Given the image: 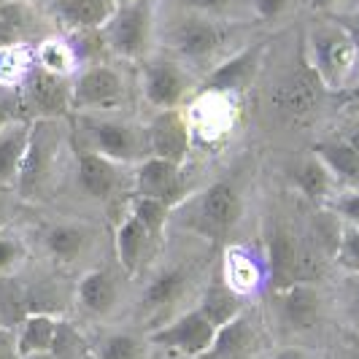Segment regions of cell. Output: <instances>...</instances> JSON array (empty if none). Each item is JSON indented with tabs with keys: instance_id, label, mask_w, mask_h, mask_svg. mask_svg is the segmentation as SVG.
Wrapping results in <instances>:
<instances>
[{
	"instance_id": "9a60e30c",
	"label": "cell",
	"mask_w": 359,
	"mask_h": 359,
	"mask_svg": "<svg viewBox=\"0 0 359 359\" xmlns=\"http://www.w3.org/2000/svg\"><path fill=\"white\" fill-rule=\"evenodd\" d=\"M308 62L319 73L322 84L332 95H343L348 87H354V76L359 65V46L351 33L341 22H316L308 27L306 38Z\"/></svg>"
},
{
	"instance_id": "f5cc1de1",
	"label": "cell",
	"mask_w": 359,
	"mask_h": 359,
	"mask_svg": "<svg viewBox=\"0 0 359 359\" xmlns=\"http://www.w3.org/2000/svg\"><path fill=\"white\" fill-rule=\"evenodd\" d=\"M33 3H41V0H33ZM43 3H46V0H43Z\"/></svg>"
},
{
	"instance_id": "816d5d0a",
	"label": "cell",
	"mask_w": 359,
	"mask_h": 359,
	"mask_svg": "<svg viewBox=\"0 0 359 359\" xmlns=\"http://www.w3.org/2000/svg\"><path fill=\"white\" fill-rule=\"evenodd\" d=\"M0 324H6V319H3V313H0Z\"/></svg>"
},
{
	"instance_id": "7a4b0ae2",
	"label": "cell",
	"mask_w": 359,
	"mask_h": 359,
	"mask_svg": "<svg viewBox=\"0 0 359 359\" xmlns=\"http://www.w3.org/2000/svg\"><path fill=\"white\" fill-rule=\"evenodd\" d=\"M254 219L252 184L243 170H222L173 205L170 230L200 238L216 249L246 241Z\"/></svg>"
},
{
	"instance_id": "ba28073f",
	"label": "cell",
	"mask_w": 359,
	"mask_h": 359,
	"mask_svg": "<svg viewBox=\"0 0 359 359\" xmlns=\"http://www.w3.org/2000/svg\"><path fill=\"white\" fill-rule=\"evenodd\" d=\"M130 195H133V168L108 160L103 154L76 149L68 184L57 203L71 200L73 205H84L90 219H97L111 227V222L122 214Z\"/></svg>"
},
{
	"instance_id": "d4e9b609",
	"label": "cell",
	"mask_w": 359,
	"mask_h": 359,
	"mask_svg": "<svg viewBox=\"0 0 359 359\" xmlns=\"http://www.w3.org/2000/svg\"><path fill=\"white\" fill-rule=\"evenodd\" d=\"M116 6L119 0H46L43 11L54 25V30L84 33V30H100L116 11Z\"/></svg>"
},
{
	"instance_id": "d6986e66",
	"label": "cell",
	"mask_w": 359,
	"mask_h": 359,
	"mask_svg": "<svg viewBox=\"0 0 359 359\" xmlns=\"http://www.w3.org/2000/svg\"><path fill=\"white\" fill-rule=\"evenodd\" d=\"M162 243L157 235H151L135 216L122 208V214L111 222V249H114V262L127 278L135 284L146 270L151 268V262L162 252Z\"/></svg>"
},
{
	"instance_id": "74e56055",
	"label": "cell",
	"mask_w": 359,
	"mask_h": 359,
	"mask_svg": "<svg viewBox=\"0 0 359 359\" xmlns=\"http://www.w3.org/2000/svg\"><path fill=\"white\" fill-rule=\"evenodd\" d=\"M252 3L254 27H276L284 25L294 11L300 0H249Z\"/></svg>"
},
{
	"instance_id": "d6a6232c",
	"label": "cell",
	"mask_w": 359,
	"mask_h": 359,
	"mask_svg": "<svg viewBox=\"0 0 359 359\" xmlns=\"http://www.w3.org/2000/svg\"><path fill=\"white\" fill-rule=\"evenodd\" d=\"M54 359H92V330L76 316H60L52 343Z\"/></svg>"
},
{
	"instance_id": "db71d44e",
	"label": "cell",
	"mask_w": 359,
	"mask_h": 359,
	"mask_svg": "<svg viewBox=\"0 0 359 359\" xmlns=\"http://www.w3.org/2000/svg\"><path fill=\"white\" fill-rule=\"evenodd\" d=\"M119 3H125V0H119Z\"/></svg>"
},
{
	"instance_id": "cb8c5ba5",
	"label": "cell",
	"mask_w": 359,
	"mask_h": 359,
	"mask_svg": "<svg viewBox=\"0 0 359 359\" xmlns=\"http://www.w3.org/2000/svg\"><path fill=\"white\" fill-rule=\"evenodd\" d=\"M219 270L224 276V281L243 294L246 300L259 303L262 294L268 292V270L265 259L257 246H249L246 241H238L233 246L219 252Z\"/></svg>"
},
{
	"instance_id": "4fadbf2b",
	"label": "cell",
	"mask_w": 359,
	"mask_h": 359,
	"mask_svg": "<svg viewBox=\"0 0 359 359\" xmlns=\"http://www.w3.org/2000/svg\"><path fill=\"white\" fill-rule=\"evenodd\" d=\"M135 84H138L141 111L154 114V111L189 106L200 92V76L173 54L157 49L144 62L135 65Z\"/></svg>"
},
{
	"instance_id": "7402d4cb",
	"label": "cell",
	"mask_w": 359,
	"mask_h": 359,
	"mask_svg": "<svg viewBox=\"0 0 359 359\" xmlns=\"http://www.w3.org/2000/svg\"><path fill=\"white\" fill-rule=\"evenodd\" d=\"M198 184L192 181V165H181L162 157H146L133 168V195L179 205Z\"/></svg>"
},
{
	"instance_id": "83f0119b",
	"label": "cell",
	"mask_w": 359,
	"mask_h": 359,
	"mask_svg": "<svg viewBox=\"0 0 359 359\" xmlns=\"http://www.w3.org/2000/svg\"><path fill=\"white\" fill-rule=\"evenodd\" d=\"M33 119H14L0 130V192H17L19 168L30 144Z\"/></svg>"
},
{
	"instance_id": "f907efd6",
	"label": "cell",
	"mask_w": 359,
	"mask_h": 359,
	"mask_svg": "<svg viewBox=\"0 0 359 359\" xmlns=\"http://www.w3.org/2000/svg\"><path fill=\"white\" fill-rule=\"evenodd\" d=\"M6 3H8V0H0V8H3V6H6Z\"/></svg>"
},
{
	"instance_id": "f35d334b",
	"label": "cell",
	"mask_w": 359,
	"mask_h": 359,
	"mask_svg": "<svg viewBox=\"0 0 359 359\" xmlns=\"http://www.w3.org/2000/svg\"><path fill=\"white\" fill-rule=\"evenodd\" d=\"M332 268H338L341 273H359V227H343Z\"/></svg>"
},
{
	"instance_id": "8992f818",
	"label": "cell",
	"mask_w": 359,
	"mask_h": 359,
	"mask_svg": "<svg viewBox=\"0 0 359 359\" xmlns=\"http://www.w3.org/2000/svg\"><path fill=\"white\" fill-rule=\"evenodd\" d=\"M257 249L268 270V292L287 289L300 281H322L332 262L324 257L306 233L303 219L265 208L257 216Z\"/></svg>"
},
{
	"instance_id": "2e32d148",
	"label": "cell",
	"mask_w": 359,
	"mask_h": 359,
	"mask_svg": "<svg viewBox=\"0 0 359 359\" xmlns=\"http://www.w3.org/2000/svg\"><path fill=\"white\" fill-rule=\"evenodd\" d=\"M73 76H60L41 65H33L22 79L14 97L25 119H68L73 114Z\"/></svg>"
},
{
	"instance_id": "52a82bcc",
	"label": "cell",
	"mask_w": 359,
	"mask_h": 359,
	"mask_svg": "<svg viewBox=\"0 0 359 359\" xmlns=\"http://www.w3.org/2000/svg\"><path fill=\"white\" fill-rule=\"evenodd\" d=\"M68 119H33L30 144L14 192L25 208H49L62 198L76 154Z\"/></svg>"
},
{
	"instance_id": "5b68a950",
	"label": "cell",
	"mask_w": 359,
	"mask_h": 359,
	"mask_svg": "<svg viewBox=\"0 0 359 359\" xmlns=\"http://www.w3.org/2000/svg\"><path fill=\"white\" fill-rule=\"evenodd\" d=\"M22 222L30 235L38 262L65 276L76 278L81 270L114 259L111 227L97 219L54 208L49 214H38Z\"/></svg>"
},
{
	"instance_id": "603a6c76",
	"label": "cell",
	"mask_w": 359,
	"mask_h": 359,
	"mask_svg": "<svg viewBox=\"0 0 359 359\" xmlns=\"http://www.w3.org/2000/svg\"><path fill=\"white\" fill-rule=\"evenodd\" d=\"M284 179H287L289 192H294L306 205H327V200L341 189L332 170L311 146L289 154L284 162Z\"/></svg>"
},
{
	"instance_id": "484cf974",
	"label": "cell",
	"mask_w": 359,
	"mask_h": 359,
	"mask_svg": "<svg viewBox=\"0 0 359 359\" xmlns=\"http://www.w3.org/2000/svg\"><path fill=\"white\" fill-rule=\"evenodd\" d=\"M154 348L141 327L130 322L92 330V359H154Z\"/></svg>"
},
{
	"instance_id": "ab89813d",
	"label": "cell",
	"mask_w": 359,
	"mask_h": 359,
	"mask_svg": "<svg viewBox=\"0 0 359 359\" xmlns=\"http://www.w3.org/2000/svg\"><path fill=\"white\" fill-rule=\"evenodd\" d=\"M327 208L348 227H359V189L341 187L332 198L327 200Z\"/></svg>"
},
{
	"instance_id": "f6af8a7d",
	"label": "cell",
	"mask_w": 359,
	"mask_h": 359,
	"mask_svg": "<svg viewBox=\"0 0 359 359\" xmlns=\"http://www.w3.org/2000/svg\"><path fill=\"white\" fill-rule=\"evenodd\" d=\"M341 0H308V8L316 11V14H324V11H332Z\"/></svg>"
},
{
	"instance_id": "5bb4252c",
	"label": "cell",
	"mask_w": 359,
	"mask_h": 359,
	"mask_svg": "<svg viewBox=\"0 0 359 359\" xmlns=\"http://www.w3.org/2000/svg\"><path fill=\"white\" fill-rule=\"evenodd\" d=\"M157 30L160 0H125L100 27V36L106 41V52L111 60L135 68L151 52H157Z\"/></svg>"
},
{
	"instance_id": "277c9868",
	"label": "cell",
	"mask_w": 359,
	"mask_h": 359,
	"mask_svg": "<svg viewBox=\"0 0 359 359\" xmlns=\"http://www.w3.org/2000/svg\"><path fill=\"white\" fill-rule=\"evenodd\" d=\"M254 30H257L254 25L224 22V19L205 17L198 11L162 6L160 0L157 49L173 54L187 68H192L200 76V81L219 62H224L243 43H249Z\"/></svg>"
},
{
	"instance_id": "ac0fdd59",
	"label": "cell",
	"mask_w": 359,
	"mask_h": 359,
	"mask_svg": "<svg viewBox=\"0 0 359 359\" xmlns=\"http://www.w3.org/2000/svg\"><path fill=\"white\" fill-rule=\"evenodd\" d=\"M273 348L268 324L262 319L259 303L246 308L230 324L216 330L211 351L203 359H265Z\"/></svg>"
},
{
	"instance_id": "ee69618b",
	"label": "cell",
	"mask_w": 359,
	"mask_h": 359,
	"mask_svg": "<svg viewBox=\"0 0 359 359\" xmlns=\"http://www.w3.org/2000/svg\"><path fill=\"white\" fill-rule=\"evenodd\" d=\"M19 208H25V205L17 200V195H11V192H0V224L14 222V219L19 216Z\"/></svg>"
},
{
	"instance_id": "9c48e42d",
	"label": "cell",
	"mask_w": 359,
	"mask_h": 359,
	"mask_svg": "<svg viewBox=\"0 0 359 359\" xmlns=\"http://www.w3.org/2000/svg\"><path fill=\"white\" fill-rule=\"evenodd\" d=\"M68 122L76 149L103 154L127 168L149 157L144 111H73Z\"/></svg>"
},
{
	"instance_id": "e0dca14e",
	"label": "cell",
	"mask_w": 359,
	"mask_h": 359,
	"mask_svg": "<svg viewBox=\"0 0 359 359\" xmlns=\"http://www.w3.org/2000/svg\"><path fill=\"white\" fill-rule=\"evenodd\" d=\"M268 54H270V38H252L238 52L230 54L224 62H219L208 76H203L200 90L222 92V95H233V97L252 95L254 87L262 79Z\"/></svg>"
},
{
	"instance_id": "44dd1931",
	"label": "cell",
	"mask_w": 359,
	"mask_h": 359,
	"mask_svg": "<svg viewBox=\"0 0 359 359\" xmlns=\"http://www.w3.org/2000/svg\"><path fill=\"white\" fill-rule=\"evenodd\" d=\"M146 141L149 157H162L181 165L195 160V133L187 108H168L146 114Z\"/></svg>"
},
{
	"instance_id": "7bdbcfd3",
	"label": "cell",
	"mask_w": 359,
	"mask_h": 359,
	"mask_svg": "<svg viewBox=\"0 0 359 359\" xmlns=\"http://www.w3.org/2000/svg\"><path fill=\"white\" fill-rule=\"evenodd\" d=\"M332 133H335L341 141H346L354 151H359V111H354L351 116L341 119V125L335 127Z\"/></svg>"
},
{
	"instance_id": "8fae6325",
	"label": "cell",
	"mask_w": 359,
	"mask_h": 359,
	"mask_svg": "<svg viewBox=\"0 0 359 359\" xmlns=\"http://www.w3.org/2000/svg\"><path fill=\"white\" fill-rule=\"evenodd\" d=\"M262 319L268 324L273 343H306L327 316V292L322 281H300L287 289L265 292L259 300Z\"/></svg>"
},
{
	"instance_id": "4dcf8cb0",
	"label": "cell",
	"mask_w": 359,
	"mask_h": 359,
	"mask_svg": "<svg viewBox=\"0 0 359 359\" xmlns=\"http://www.w3.org/2000/svg\"><path fill=\"white\" fill-rule=\"evenodd\" d=\"M57 322H60V316H52V313H25L14 324L19 335V351H22V357L49 354L54 335H57Z\"/></svg>"
},
{
	"instance_id": "c3c4849f",
	"label": "cell",
	"mask_w": 359,
	"mask_h": 359,
	"mask_svg": "<svg viewBox=\"0 0 359 359\" xmlns=\"http://www.w3.org/2000/svg\"><path fill=\"white\" fill-rule=\"evenodd\" d=\"M25 359H54V357L52 351H49V354H33V357H25Z\"/></svg>"
},
{
	"instance_id": "b9f144b4",
	"label": "cell",
	"mask_w": 359,
	"mask_h": 359,
	"mask_svg": "<svg viewBox=\"0 0 359 359\" xmlns=\"http://www.w3.org/2000/svg\"><path fill=\"white\" fill-rule=\"evenodd\" d=\"M0 359H25L19 351V335L14 324H0Z\"/></svg>"
},
{
	"instance_id": "e575fe53",
	"label": "cell",
	"mask_w": 359,
	"mask_h": 359,
	"mask_svg": "<svg viewBox=\"0 0 359 359\" xmlns=\"http://www.w3.org/2000/svg\"><path fill=\"white\" fill-rule=\"evenodd\" d=\"M127 211L135 216L149 233L157 235L160 241L168 238L173 205H168V203L154 200V198H144V195H130V198H127Z\"/></svg>"
},
{
	"instance_id": "7dc6e473",
	"label": "cell",
	"mask_w": 359,
	"mask_h": 359,
	"mask_svg": "<svg viewBox=\"0 0 359 359\" xmlns=\"http://www.w3.org/2000/svg\"><path fill=\"white\" fill-rule=\"evenodd\" d=\"M341 25L348 30V33H351V38L357 41V46H359V14L354 19H348V22H341Z\"/></svg>"
},
{
	"instance_id": "836d02e7",
	"label": "cell",
	"mask_w": 359,
	"mask_h": 359,
	"mask_svg": "<svg viewBox=\"0 0 359 359\" xmlns=\"http://www.w3.org/2000/svg\"><path fill=\"white\" fill-rule=\"evenodd\" d=\"M36 65V43H14L0 49V90L14 92Z\"/></svg>"
},
{
	"instance_id": "d590c367",
	"label": "cell",
	"mask_w": 359,
	"mask_h": 359,
	"mask_svg": "<svg viewBox=\"0 0 359 359\" xmlns=\"http://www.w3.org/2000/svg\"><path fill=\"white\" fill-rule=\"evenodd\" d=\"M170 6L187 8V11H198L205 17L224 19V22H252V3L249 0H170Z\"/></svg>"
},
{
	"instance_id": "8d00e7d4",
	"label": "cell",
	"mask_w": 359,
	"mask_h": 359,
	"mask_svg": "<svg viewBox=\"0 0 359 359\" xmlns=\"http://www.w3.org/2000/svg\"><path fill=\"white\" fill-rule=\"evenodd\" d=\"M335 303H338L341 322L359 335V273H343L335 292Z\"/></svg>"
},
{
	"instance_id": "f1b7e54d",
	"label": "cell",
	"mask_w": 359,
	"mask_h": 359,
	"mask_svg": "<svg viewBox=\"0 0 359 359\" xmlns=\"http://www.w3.org/2000/svg\"><path fill=\"white\" fill-rule=\"evenodd\" d=\"M36 262V252L30 243V235L25 230V222L14 219L0 224V284L19 278L25 270Z\"/></svg>"
},
{
	"instance_id": "30bf717a",
	"label": "cell",
	"mask_w": 359,
	"mask_h": 359,
	"mask_svg": "<svg viewBox=\"0 0 359 359\" xmlns=\"http://www.w3.org/2000/svg\"><path fill=\"white\" fill-rule=\"evenodd\" d=\"M133 300V281L119 270L114 259L92 265L73 278V308L76 316L90 330L106 324L127 322Z\"/></svg>"
},
{
	"instance_id": "4316f807",
	"label": "cell",
	"mask_w": 359,
	"mask_h": 359,
	"mask_svg": "<svg viewBox=\"0 0 359 359\" xmlns=\"http://www.w3.org/2000/svg\"><path fill=\"white\" fill-rule=\"evenodd\" d=\"M252 306H254L252 300H246L243 294H238V292L224 281L219 265H216V270L211 273L208 284L203 287L198 303H195V308H198L208 322L214 324L216 330L224 327V324H230L235 316H241L246 308H252Z\"/></svg>"
},
{
	"instance_id": "7c38bea8",
	"label": "cell",
	"mask_w": 359,
	"mask_h": 359,
	"mask_svg": "<svg viewBox=\"0 0 359 359\" xmlns=\"http://www.w3.org/2000/svg\"><path fill=\"white\" fill-rule=\"evenodd\" d=\"M71 95L73 111H141L135 68L111 57L73 73Z\"/></svg>"
},
{
	"instance_id": "60d3db41",
	"label": "cell",
	"mask_w": 359,
	"mask_h": 359,
	"mask_svg": "<svg viewBox=\"0 0 359 359\" xmlns=\"http://www.w3.org/2000/svg\"><path fill=\"white\" fill-rule=\"evenodd\" d=\"M265 359H324L313 346L308 343H273Z\"/></svg>"
},
{
	"instance_id": "1f68e13d",
	"label": "cell",
	"mask_w": 359,
	"mask_h": 359,
	"mask_svg": "<svg viewBox=\"0 0 359 359\" xmlns=\"http://www.w3.org/2000/svg\"><path fill=\"white\" fill-rule=\"evenodd\" d=\"M36 65H41V68H46V71L52 73H60V76H73L81 68L71 38L65 36V33H60V30L43 36L36 43Z\"/></svg>"
},
{
	"instance_id": "6da1fadb",
	"label": "cell",
	"mask_w": 359,
	"mask_h": 359,
	"mask_svg": "<svg viewBox=\"0 0 359 359\" xmlns=\"http://www.w3.org/2000/svg\"><path fill=\"white\" fill-rule=\"evenodd\" d=\"M219 252L222 249L200 238L170 230L151 268L133 284L127 322L151 332L195 308L200 292L219 265Z\"/></svg>"
},
{
	"instance_id": "ffe728a7",
	"label": "cell",
	"mask_w": 359,
	"mask_h": 359,
	"mask_svg": "<svg viewBox=\"0 0 359 359\" xmlns=\"http://www.w3.org/2000/svg\"><path fill=\"white\" fill-rule=\"evenodd\" d=\"M149 343L157 354H170V357H187V359H203L216 338V327L198 308L184 311L181 316L165 322L162 327L146 332Z\"/></svg>"
},
{
	"instance_id": "681fc988",
	"label": "cell",
	"mask_w": 359,
	"mask_h": 359,
	"mask_svg": "<svg viewBox=\"0 0 359 359\" xmlns=\"http://www.w3.org/2000/svg\"><path fill=\"white\" fill-rule=\"evenodd\" d=\"M154 359H187V357H170V354H154Z\"/></svg>"
},
{
	"instance_id": "bcb514c9",
	"label": "cell",
	"mask_w": 359,
	"mask_h": 359,
	"mask_svg": "<svg viewBox=\"0 0 359 359\" xmlns=\"http://www.w3.org/2000/svg\"><path fill=\"white\" fill-rule=\"evenodd\" d=\"M341 97H346V103L354 108V111H359V81L354 84V87H348V90L343 92Z\"/></svg>"
},
{
	"instance_id": "3957f363",
	"label": "cell",
	"mask_w": 359,
	"mask_h": 359,
	"mask_svg": "<svg viewBox=\"0 0 359 359\" xmlns=\"http://www.w3.org/2000/svg\"><path fill=\"white\" fill-rule=\"evenodd\" d=\"M252 95L254 125L268 135H294L311 130L324 116L327 100L332 97L308 62L306 46H300L297 57L278 71H270L265 62L262 79Z\"/></svg>"
},
{
	"instance_id": "f546056e",
	"label": "cell",
	"mask_w": 359,
	"mask_h": 359,
	"mask_svg": "<svg viewBox=\"0 0 359 359\" xmlns=\"http://www.w3.org/2000/svg\"><path fill=\"white\" fill-rule=\"evenodd\" d=\"M311 149L322 157L324 165L332 170V176L341 187L359 189V151H354L346 141H341L335 133L319 135L311 144Z\"/></svg>"
}]
</instances>
